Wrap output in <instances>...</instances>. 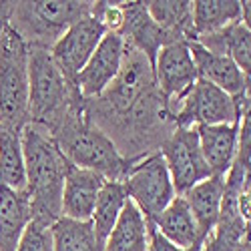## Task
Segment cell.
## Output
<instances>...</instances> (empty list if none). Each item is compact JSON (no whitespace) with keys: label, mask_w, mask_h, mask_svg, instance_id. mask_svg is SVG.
<instances>
[{"label":"cell","mask_w":251,"mask_h":251,"mask_svg":"<svg viewBox=\"0 0 251 251\" xmlns=\"http://www.w3.org/2000/svg\"><path fill=\"white\" fill-rule=\"evenodd\" d=\"M23 153L32 221L52 227L62 217V189L73 165L56 141L30 123L23 129Z\"/></svg>","instance_id":"obj_1"},{"label":"cell","mask_w":251,"mask_h":251,"mask_svg":"<svg viewBox=\"0 0 251 251\" xmlns=\"http://www.w3.org/2000/svg\"><path fill=\"white\" fill-rule=\"evenodd\" d=\"M71 165L102 175L107 181H125L135 163L127 161L115 143L87 117L85 102L71 111L54 135H50Z\"/></svg>","instance_id":"obj_2"},{"label":"cell","mask_w":251,"mask_h":251,"mask_svg":"<svg viewBox=\"0 0 251 251\" xmlns=\"http://www.w3.org/2000/svg\"><path fill=\"white\" fill-rule=\"evenodd\" d=\"M85 102L56 67L47 49H28V107L30 125L54 135L71 111Z\"/></svg>","instance_id":"obj_3"},{"label":"cell","mask_w":251,"mask_h":251,"mask_svg":"<svg viewBox=\"0 0 251 251\" xmlns=\"http://www.w3.org/2000/svg\"><path fill=\"white\" fill-rule=\"evenodd\" d=\"M89 0H43V2H10L8 25L23 36L28 49L50 50L56 40L75 23L93 14Z\"/></svg>","instance_id":"obj_4"},{"label":"cell","mask_w":251,"mask_h":251,"mask_svg":"<svg viewBox=\"0 0 251 251\" xmlns=\"http://www.w3.org/2000/svg\"><path fill=\"white\" fill-rule=\"evenodd\" d=\"M28 123V47L6 25L0 34V127L23 131Z\"/></svg>","instance_id":"obj_5"},{"label":"cell","mask_w":251,"mask_h":251,"mask_svg":"<svg viewBox=\"0 0 251 251\" xmlns=\"http://www.w3.org/2000/svg\"><path fill=\"white\" fill-rule=\"evenodd\" d=\"M123 185L129 199L139 207L147 221H155L165 211V207L177 197L161 153H153L137 161L131 167L129 175L125 177Z\"/></svg>","instance_id":"obj_6"},{"label":"cell","mask_w":251,"mask_h":251,"mask_svg":"<svg viewBox=\"0 0 251 251\" xmlns=\"http://www.w3.org/2000/svg\"><path fill=\"white\" fill-rule=\"evenodd\" d=\"M239 121L237 97L227 95L203 78L187 91L175 109V129H193L201 125H235Z\"/></svg>","instance_id":"obj_7"},{"label":"cell","mask_w":251,"mask_h":251,"mask_svg":"<svg viewBox=\"0 0 251 251\" xmlns=\"http://www.w3.org/2000/svg\"><path fill=\"white\" fill-rule=\"evenodd\" d=\"M169 169L177 195H185L197 183L211 177V169L199 147L197 129H175L159 149Z\"/></svg>","instance_id":"obj_8"},{"label":"cell","mask_w":251,"mask_h":251,"mask_svg":"<svg viewBox=\"0 0 251 251\" xmlns=\"http://www.w3.org/2000/svg\"><path fill=\"white\" fill-rule=\"evenodd\" d=\"M104 34H107V28L102 26V23L95 14H91L75 23L50 49L56 67L73 87H76V78L80 71L85 69Z\"/></svg>","instance_id":"obj_9"},{"label":"cell","mask_w":251,"mask_h":251,"mask_svg":"<svg viewBox=\"0 0 251 251\" xmlns=\"http://www.w3.org/2000/svg\"><path fill=\"white\" fill-rule=\"evenodd\" d=\"M153 73H155L157 89L165 97V100L171 104L173 117H175V109L179 100L199 78L193 54L189 50V43L165 45L157 54Z\"/></svg>","instance_id":"obj_10"},{"label":"cell","mask_w":251,"mask_h":251,"mask_svg":"<svg viewBox=\"0 0 251 251\" xmlns=\"http://www.w3.org/2000/svg\"><path fill=\"white\" fill-rule=\"evenodd\" d=\"M123 56L125 40L115 32H107L76 78L80 97L85 100H93L107 91L121 71Z\"/></svg>","instance_id":"obj_11"},{"label":"cell","mask_w":251,"mask_h":251,"mask_svg":"<svg viewBox=\"0 0 251 251\" xmlns=\"http://www.w3.org/2000/svg\"><path fill=\"white\" fill-rule=\"evenodd\" d=\"M123 16L119 36L125 40V45L147 56L151 65H155L157 54L165 45L175 43L151 18L145 2H123Z\"/></svg>","instance_id":"obj_12"},{"label":"cell","mask_w":251,"mask_h":251,"mask_svg":"<svg viewBox=\"0 0 251 251\" xmlns=\"http://www.w3.org/2000/svg\"><path fill=\"white\" fill-rule=\"evenodd\" d=\"M104 183L107 179L102 175L89 169H78L73 165L65 179V189H62V217L75 221H91Z\"/></svg>","instance_id":"obj_13"},{"label":"cell","mask_w":251,"mask_h":251,"mask_svg":"<svg viewBox=\"0 0 251 251\" xmlns=\"http://www.w3.org/2000/svg\"><path fill=\"white\" fill-rule=\"evenodd\" d=\"M189 50L193 54L199 78L211 82V85L219 87L231 97H241L245 93L247 76L237 69V65L227 54L207 50L197 40L189 43Z\"/></svg>","instance_id":"obj_14"},{"label":"cell","mask_w":251,"mask_h":251,"mask_svg":"<svg viewBox=\"0 0 251 251\" xmlns=\"http://www.w3.org/2000/svg\"><path fill=\"white\" fill-rule=\"evenodd\" d=\"M197 129L199 147L211 169V175L227 177L237 159V123L235 125H201Z\"/></svg>","instance_id":"obj_15"},{"label":"cell","mask_w":251,"mask_h":251,"mask_svg":"<svg viewBox=\"0 0 251 251\" xmlns=\"http://www.w3.org/2000/svg\"><path fill=\"white\" fill-rule=\"evenodd\" d=\"M153 223L157 227V231L177 247H183V249L201 247L207 241L191 213L189 205H187V201L181 195H177L167 205L165 211Z\"/></svg>","instance_id":"obj_16"},{"label":"cell","mask_w":251,"mask_h":251,"mask_svg":"<svg viewBox=\"0 0 251 251\" xmlns=\"http://www.w3.org/2000/svg\"><path fill=\"white\" fill-rule=\"evenodd\" d=\"M32 221L26 191L0 185V251H16L25 229Z\"/></svg>","instance_id":"obj_17"},{"label":"cell","mask_w":251,"mask_h":251,"mask_svg":"<svg viewBox=\"0 0 251 251\" xmlns=\"http://www.w3.org/2000/svg\"><path fill=\"white\" fill-rule=\"evenodd\" d=\"M223 191H225V177L211 175L209 179L191 187L185 195H181L187 201V205H189L191 213H193L205 239L213 233V229L217 225L219 211H221V201H223Z\"/></svg>","instance_id":"obj_18"},{"label":"cell","mask_w":251,"mask_h":251,"mask_svg":"<svg viewBox=\"0 0 251 251\" xmlns=\"http://www.w3.org/2000/svg\"><path fill=\"white\" fill-rule=\"evenodd\" d=\"M102 251H149V223L129 199Z\"/></svg>","instance_id":"obj_19"},{"label":"cell","mask_w":251,"mask_h":251,"mask_svg":"<svg viewBox=\"0 0 251 251\" xmlns=\"http://www.w3.org/2000/svg\"><path fill=\"white\" fill-rule=\"evenodd\" d=\"M145 4H147L151 18L175 43L195 40L193 2H187V0H147Z\"/></svg>","instance_id":"obj_20"},{"label":"cell","mask_w":251,"mask_h":251,"mask_svg":"<svg viewBox=\"0 0 251 251\" xmlns=\"http://www.w3.org/2000/svg\"><path fill=\"white\" fill-rule=\"evenodd\" d=\"M197 43L211 52L227 54L237 65V69L247 78H251V32L241 23H235L213 34L199 36Z\"/></svg>","instance_id":"obj_21"},{"label":"cell","mask_w":251,"mask_h":251,"mask_svg":"<svg viewBox=\"0 0 251 251\" xmlns=\"http://www.w3.org/2000/svg\"><path fill=\"white\" fill-rule=\"evenodd\" d=\"M0 185L12 191H26L23 131L0 127Z\"/></svg>","instance_id":"obj_22"},{"label":"cell","mask_w":251,"mask_h":251,"mask_svg":"<svg viewBox=\"0 0 251 251\" xmlns=\"http://www.w3.org/2000/svg\"><path fill=\"white\" fill-rule=\"evenodd\" d=\"M241 20L239 0H195L193 2V28L195 40L219 32Z\"/></svg>","instance_id":"obj_23"},{"label":"cell","mask_w":251,"mask_h":251,"mask_svg":"<svg viewBox=\"0 0 251 251\" xmlns=\"http://www.w3.org/2000/svg\"><path fill=\"white\" fill-rule=\"evenodd\" d=\"M127 201H129V195H127V189H125V185L121 181H107L102 185L99 199H97L93 219H91L95 231H97V237L100 239L102 245L115 229Z\"/></svg>","instance_id":"obj_24"},{"label":"cell","mask_w":251,"mask_h":251,"mask_svg":"<svg viewBox=\"0 0 251 251\" xmlns=\"http://www.w3.org/2000/svg\"><path fill=\"white\" fill-rule=\"evenodd\" d=\"M54 251H102V243L97 237L93 221H75L60 217L52 227Z\"/></svg>","instance_id":"obj_25"},{"label":"cell","mask_w":251,"mask_h":251,"mask_svg":"<svg viewBox=\"0 0 251 251\" xmlns=\"http://www.w3.org/2000/svg\"><path fill=\"white\" fill-rule=\"evenodd\" d=\"M239 102V121H237V159L241 163H251V78H247V87Z\"/></svg>","instance_id":"obj_26"},{"label":"cell","mask_w":251,"mask_h":251,"mask_svg":"<svg viewBox=\"0 0 251 251\" xmlns=\"http://www.w3.org/2000/svg\"><path fill=\"white\" fill-rule=\"evenodd\" d=\"M16 251H54L52 249V235L50 227L30 221L25 229L23 239H20Z\"/></svg>","instance_id":"obj_27"},{"label":"cell","mask_w":251,"mask_h":251,"mask_svg":"<svg viewBox=\"0 0 251 251\" xmlns=\"http://www.w3.org/2000/svg\"><path fill=\"white\" fill-rule=\"evenodd\" d=\"M239 213L243 221L251 223V163L245 165L243 181H241V191H239Z\"/></svg>","instance_id":"obj_28"},{"label":"cell","mask_w":251,"mask_h":251,"mask_svg":"<svg viewBox=\"0 0 251 251\" xmlns=\"http://www.w3.org/2000/svg\"><path fill=\"white\" fill-rule=\"evenodd\" d=\"M147 223H149V251H201L203 249V245L201 247H189V249L177 247L157 231L153 221H147Z\"/></svg>","instance_id":"obj_29"},{"label":"cell","mask_w":251,"mask_h":251,"mask_svg":"<svg viewBox=\"0 0 251 251\" xmlns=\"http://www.w3.org/2000/svg\"><path fill=\"white\" fill-rule=\"evenodd\" d=\"M239 23L251 32V0H243L241 2V20Z\"/></svg>","instance_id":"obj_30"},{"label":"cell","mask_w":251,"mask_h":251,"mask_svg":"<svg viewBox=\"0 0 251 251\" xmlns=\"http://www.w3.org/2000/svg\"><path fill=\"white\" fill-rule=\"evenodd\" d=\"M8 18H10V2H0V34H2L4 26L8 25Z\"/></svg>","instance_id":"obj_31"},{"label":"cell","mask_w":251,"mask_h":251,"mask_svg":"<svg viewBox=\"0 0 251 251\" xmlns=\"http://www.w3.org/2000/svg\"><path fill=\"white\" fill-rule=\"evenodd\" d=\"M239 251H241V249H239Z\"/></svg>","instance_id":"obj_32"}]
</instances>
